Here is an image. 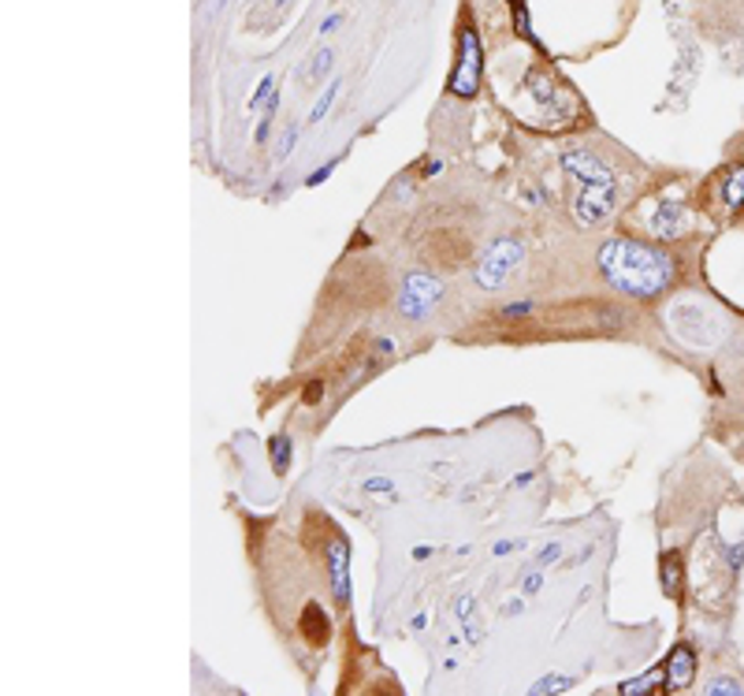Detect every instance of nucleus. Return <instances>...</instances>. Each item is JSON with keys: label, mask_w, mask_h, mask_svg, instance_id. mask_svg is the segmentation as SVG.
I'll use <instances>...</instances> for the list:
<instances>
[{"label": "nucleus", "mask_w": 744, "mask_h": 696, "mask_svg": "<svg viewBox=\"0 0 744 696\" xmlns=\"http://www.w3.org/2000/svg\"><path fill=\"white\" fill-rule=\"evenodd\" d=\"M600 272L614 291L636 294V298H655L670 287L674 261L670 253L648 247L636 239H611L600 250Z\"/></svg>", "instance_id": "1"}, {"label": "nucleus", "mask_w": 744, "mask_h": 696, "mask_svg": "<svg viewBox=\"0 0 744 696\" xmlns=\"http://www.w3.org/2000/svg\"><path fill=\"white\" fill-rule=\"evenodd\" d=\"M481 83H484L481 37H477L473 26H462V37H458V64H455V75H450L447 90L455 97H477Z\"/></svg>", "instance_id": "2"}, {"label": "nucleus", "mask_w": 744, "mask_h": 696, "mask_svg": "<svg viewBox=\"0 0 744 696\" xmlns=\"http://www.w3.org/2000/svg\"><path fill=\"white\" fill-rule=\"evenodd\" d=\"M522 258H525V250H522V242H517V239H495L492 247L484 250V258L477 261L473 276H477V283H481L484 291H495V287H503V283L511 280V272L522 264Z\"/></svg>", "instance_id": "3"}, {"label": "nucleus", "mask_w": 744, "mask_h": 696, "mask_svg": "<svg viewBox=\"0 0 744 696\" xmlns=\"http://www.w3.org/2000/svg\"><path fill=\"white\" fill-rule=\"evenodd\" d=\"M614 213V183H581V194L573 202V220L584 228H595Z\"/></svg>", "instance_id": "4"}, {"label": "nucleus", "mask_w": 744, "mask_h": 696, "mask_svg": "<svg viewBox=\"0 0 744 696\" xmlns=\"http://www.w3.org/2000/svg\"><path fill=\"white\" fill-rule=\"evenodd\" d=\"M439 294H444V283L436 276H428V272H409L406 276V287H403V313L409 320H420L433 313V306L439 302Z\"/></svg>", "instance_id": "5"}, {"label": "nucleus", "mask_w": 744, "mask_h": 696, "mask_svg": "<svg viewBox=\"0 0 744 696\" xmlns=\"http://www.w3.org/2000/svg\"><path fill=\"white\" fill-rule=\"evenodd\" d=\"M562 168L570 172V175H577L581 183H614V175H611V168L600 161V156H592V153H577V150H570V153H562Z\"/></svg>", "instance_id": "6"}, {"label": "nucleus", "mask_w": 744, "mask_h": 696, "mask_svg": "<svg viewBox=\"0 0 744 696\" xmlns=\"http://www.w3.org/2000/svg\"><path fill=\"white\" fill-rule=\"evenodd\" d=\"M328 570H331V588H336V600L347 607L350 603V547L342 541L328 544Z\"/></svg>", "instance_id": "7"}, {"label": "nucleus", "mask_w": 744, "mask_h": 696, "mask_svg": "<svg viewBox=\"0 0 744 696\" xmlns=\"http://www.w3.org/2000/svg\"><path fill=\"white\" fill-rule=\"evenodd\" d=\"M692 682H697V655H692L689 644H678L667 660V689L681 693L689 689Z\"/></svg>", "instance_id": "8"}, {"label": "nucleus", "mask_w": 744, "mask_h": 696, "mask_svg": "<svg viewBox=\"0 0 744 696\" xmlns=\"http://www.w3.org/2000/svg\"><path fill=\"white\" fill-rule=\"evenodd\" d=\"M678 231H681V209L678 205H663L652 217V235L655 239H678Z\"/></svg>", "instance_id": "9"}, {"label": "nucleus", "mask_w": 744, "mask_h": 696, "mask_svg": "<svg viewBox=\"0 0 744 696\" xmlns=\"http://www.w3.org/2000/svg\"><path fill=\"white\" fill-rule=\"evenodd\" d=\"M722 202H726L730 213L744 209V164L726 172V180H722Z\"/></svg>", "instance_id": "10"}, {"label": "nucleus", "mask_w": 744, "mask_h": 696, "mask_svg": "<svg viewBox=\"0 0 744 696\" xmlns=\"http://www.w3.org/2000/svg\"><path fill=\"white\" fill-rule=\"evenodd\" d=\"M667 682V666H655V671H648L644 678H630V682H622L619 685V693L622 696H644V693H655L659 685Z\"/></svg>", "instance_id": "11"}, {"label": "nucleus", "mask_w": 744, "mask_h": 696, "mask_svg": "<svg viewBox=\"0 0 744 696\" xmlns=\"http://www.w3.org/2000/svg\"><path fill=\"white\" fill-rule=\"evenodd\" d=\"M663 592L681 596V563H678V555H663Z\"/></svg>", "instance_id": "12"}, {"label": "nucleus", "mask_w": 744, "mask_h": 696, "mask_svg": "<svg viewBox=\"0 0 744 696\" xmlns=\"http://www.w3.org/2000/svg\"><path fill=\"white\" fill-rule=\"evenodd\" d=\"M339 90H342V83H339V78H331V83L325 86V90H320L317 105H313V112H309V120H313V123H317V120H325L328 109H331V105H336V94H339Z\"/></svg>", "instance_id": "13"}, {"label": "nucleus", "mask_w": 744, "mask_h": 696, "mask_svg": "<svg viewBox=\"0 0 744 696\" xmlns=\"http://www.w3.org/2000/svg\"><path fill=\"white\" fill-rule=\"evenodd\" d=\"M573 685V678H562V674H547V678L528 685V696H547V693H566Z\"/></svg>", "instance_id": "14"}, {"label": "nucleus", "mask_w": 744, "mask_h": 696, "mask_svg": "<svg viewBox=\"0 0 744 696\" xmlns=\"http://www.w3.org/2000/svg\"><path fill=\"white\" fill-rule=\"evenodd\" d=\"M703 693H708V696H744V682L741 678H726V674H722V678H711L708 685H703Z\"/></svg>", "instance_id": "15"}, {"label": "nucleus", "mask_w": 744, "mask_h": 696, "mask_svg": "<svg viewBox=\"0 0 744 696\" xmlns=\"http://www.w3.org/2000/svg\"><path fill=\"white\" fill-rule=\"evenodd\" d=\"M272 94H276V75H264L261 78V86L253 90V97H250V112L253 109H264V105L272 101Z\"/></svg>", "instance_id": "16"}, {"label": "nucleus", "mask_w": 744, "mask_h": 696, "mask_svg": "<svg viewBox=\"0 0 744 696\" xmlns=\"http://www.w3.org/2000/svg\"><path fill=\"white\" fill-rule=\"evenodd\" d=\"M272 466H276L280 474L291 466V439H287V436H276V439H272Z\"/></svg>", "instance_id": "17"}, {"label": "nucleus", "mask_w": 744, "mask_h": 696, "mask_svg": "<svg viewBox=\"0 0 744 696\" xmlns=\"http://www.w3.org/2000/svg\"><path fill=\"white\" fill-rule=\"evenodd\" d=\"M331 67H336V53H331V48H320V53L313 56V64H309V78H320V75H328Z\"/></svg>", "instance_id": "18"}, {"label": "nucleus", "mask_w": 744, "mask_h": 696, "mask_svg": "<svg viewBox=\"0 0 744 696\" xmlns=\"http://www.w3.org/2000/svg\"><path fill=\"white\" fill-rule=\"evenodd\" d=\"M462 626H466V641L469 644H481L484 641V626L473 619V615H469V619H462Z\"/></svg>", "instance_id": "19"}, {"label": "nucleus", "mask_w": 744, "mask_h": 696, "mask_svg": "<svg viewBox=\"0 0 744 696\" xmlns=\"http://www.w3.org/2000/svg\"><path fill=\"white\" fill-rule=\"evenodd\" d=\"M558 555H562V544H547L540 547V555H536V566H551Z\"/></svg>", "instance_id": "20"}, {"label": "nucleus", "mask_w": 744, "mask_h": 696, "mask_svg": "<svg viewBox=\"0 0 744 696\" xmlns=\"http://www.w3.org/2000/svg\"><path fill=\"white\" fill-rule=\"evenodd\" d=\"M339 26H342V12H331V15L325 19V23H320V31H317V34H320V37H331V34L339 31Z\"/></svg>", "instance_id": "21"}, {"label": "nucleus", "mask_w": 744, "mask_h": 696, "mask_svg": "<svg viewBox=\"0 0 744 696\" xmlns=\"http://www.w3.org/2000/svg\"><path fill=\"white\" fill-rule=\"evenodd\" d=\"M391 488H395V480L391 477H369L365 480V492H391Z\"/></svg>", "instance_id": "22"}, {"label": "nucleus", "mask_w": 744, "mask_h": 696, "mask_svg": "<svg viewBox=\"0 0 744 696\" xmlns=\"http://www.w3.org/2000/svg\"><path fill=\"white\" fill-rule=\"evenodd\" d=\"M540 588H544V574H540V570L528 574L525 581H522V592H525V596H536V592H540Z\"/></svg>", "instance_id": "23"}, {"label": "nucleus", "mask_w": 744, "mask_h": 696, "mask_svg": "<svg viewBox=\"0 0 744 696\" xmlns=\"http://www.w3.org/2000/svg\"><path fill=\"white\" fill-rule=\"evenodd\" d=\"M336 164H339V161H328V164H325V168L309 172V180H306V186H320V183H325V180H328V175H331V172H336Z\"/></svg>", "instance_id": "24"}, {"label": "nucleus", "mask_w": 744, "mask_h": 696, "mask_svg": "<svg viewBox=\"0 0 744 696\" xmlns=\"http://www.w3.org/2000/svg\"><path fill=\"white\" fill-rule=\"evenodd\" d=\"M295 142H298V127H287V134H283V142H280V153L287 156L291 150H295Z\"/></svg>", "instance_id": "25"}, {"label": "nucleus", "mask_w": 744, "mask_h": 696, "mask_svg": "<svg viewBox=\"0 0 744 696\" xmlns=\"http://www.w3.org/2000/svg\"><path fill=\"white\" fill-rule=\"evenodd\" d=\"M533 306H528V302H517V306H506V317H517V313H528Z\"/></svg>", "instance_id": "26"}, {"label": "nucleus", "mask_w": 744, "mask_h": 696, "mask_svg": "<svg viewBox=\"0 0 744 696\" xmlns=\"http://www.w3.org/2000/svg\"><path fill=\"white\" fill-rule=\"evenodd\" d=\"M522 607H525L522 600H511V603L503 607V615H522Z\"/></svg>", "instance_id": "27"}, {"label": "nucleus", "mask_w": 744, "mask_h": 696, "mask_svg": "<svg viewBox=\"0 0 744 696\" xmlns=\"http://www.w3.org/2000/svg\"><path fill=\"white\" fill-rule=\"evenodd\" d=\"M525 485H533V474H517L514 477V488H525Z\"/></svg>", "instance_id": "28"}, {"label": "nucleus", "mask_w": 744, "mask_h": 696, "mask_svg": "<svg viewBox=\"0 0 744 696\" xmlns=\"http://www.w3.org/2000/svg\"><path fill=\"white\" fill-rule=\"evenodd\" d=\"M506 552H514V544L511 541H499L495 544V555H506Z\"/></svg>", "instance_id": "29"}]
</instances>
